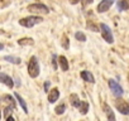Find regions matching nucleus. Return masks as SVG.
Masks as SVG:
<instances>
[{
  "label": "nucleus",
  "instance_id": "18",
  "mask_svg": "<svg viewBox=\"0 0 129 121\" xmlns=\"http://www.w3.org/2000/svg\"><path fill=\"white\" fill-rule=\"evenodd\" d=\"M75 37H76L77 40H81V42H85V40H86V35H85L82 32H77V33L75 34Z\"/></svg>",
  "mask_w": 129,
  "mask_h": 121
},
{
  "label": "nucleus",
  "instance_id": "20",
  "mask_svg": "<svg viewBox=\"0 0 129 121\" xmlns=\"http://www.w3.org/2000/svg\"><path fill=\"white\" fill-rule=\"evenodd\" d=\"M64 108H66V106H64V105H59V106H57L56 107V113L57 115H61V113H63L64 112Z\"/></svg>",
  "mask_w": 129,
  "mask_h": 121
},
{
  "label": "nucleus",
  "instance_id": "25",
  "mask_svg": "<svg viewBox=\"0 0 129 121\" xmlns=\"http://www.w3.org/2000/svg\"><path fill=\"white\" fill-rule=\"evenodd\" d=\"M7 121H15V120H14V117L9 116V117H7Z\"/></svg>",
  "mask_w": 129,
  "mask_h": 121
},
{
  "label": "nucleus",
  "instance_id": "17",
  "mask_svg": "<svg viewBox=\"0 0 129 121\" xmlns=\"http://www.w3.org/2000/svg\"><path fill=\"white\" fill-rule=\"evenodd\" d=\"M79 110H80V112H81L82 115H85V113L89 111V103H87L86 101H81V103H80V106H79Z\"/></svg>",
  "mask_w": 129,
  "mask_h": 121
},
{
  "label": "nucleus",
  "instance_id": "9",
  "mask_svg": "<svg viewBox=\"0 0 129 121\" xmlns=\"http://www.w3.org/2000/svg\"><path fill=\"white\" fill-rule=\"evenodd\" d=\"M58 97H59V91H58V88H52L51 91H49V95H48V101H49V103H54L57 100H58Z\"/></svg>",
  "mask_w": 129,
  "mask_h": 121
},
{
  "label": "nucleus",
  "instance_id": "8",
  "mask_svg": "<svg viewBox=\"0 0 129 121\" xmlns=\"http://www.w3.org/2000/svg\"><path fill=\"white\" fill-rule=\"evenodd\" d=\"M0 82L4 83V85H7L9 88H12V87L14 86V82H13L12 77H9L7 73H0Z\"/></svg>",
  "mask_w": 129,
  "mask_h": 121
},
{
  "label": "nucleus",
  "instance_id": "10",
  "mask_svg": "<svg viewBox=\"0 0 129 121\" xmlns=\"http://www.w3.org/2000/svg\"><path fill=\"white\" fill-rule=\"evenodd\" d=\"M58 63H59V67L63 72L69 71V62H67V58L64 55H59L58 57Z\"/></svg>",
  "mask_w": 129,
  "mask_h": 121
},
{
  "label": "nucleus",
  "instance_id": "16",
  "mask_svg": "<svg viewBox=\"0 0 129 121\" xmlns=\"http://www.w3.org/2000/svg\"><path fill=\"white\" fill-rule=\"evenodd\" d=\"M5 60H8V62L10 63H14V65H19L20 63V58L19 57H13V55H5L4 57Z\"/></svg>",
  "mask_w": 129,
  "mask_h": 121
},
{
  "label": "nucleus",
  "instance_id": "14",
  "mask_svg": "<svg viewBox=\"0 0 129 121\" xmlns=\"http://www.w3.org/2000/svg\"><path fill=\"white\" fill-rule=\"evenodd\" d=\"M19 45H33L34 44V40L32 38H22L18 40Z\"/></svg>",
  "mask_w": 129,
  "mask_h": 121
},
{
  "label": "nucleus",
  "instance_id": "27",
  "mask_svg": "<svg viewBox=\"0 0 129 121\" xmlns=\"http://www.w3.org/2000/svg\"><path fill=\"white\" fill-rule=\"evenodd\" d=\"M3 48H4V45H3V44H2V43H0V50H2V49H3Z\"/></svg>",
  "mask_w": 129,
  "mask_h": 121
},
{
  "label": "nucleus",
  "instance_id": "21",
  "mask_svg": "<svg viewBox=\"0 0 129 121\" xmlns=\"http://www.w3.org/2000/svg\"><path fill=\"white\" fill-rule=\"evenodd\" d=\"M62 45H63L64 48H69V43H67V37H66V35L62 37Z\"/></svg>",
  "mask_w": 129,
  "mask_h": 121
},
{
  "label": "nucleus",
  "instance_id": "28",
  "mask_svg": "<svg viewBox=\"0 0 129 121\" xmlns=\"http://www.w3.org/2000/svg\"><path fill=\"white\" fill-rule=\"evenodd\" d=\"M0 34H4V32H3V30H0Z\"/></svg>",
  "mask_w": 129,
  "mask_h": 121
},
{
  "label": "nucleus",
  "instance_id": "22",
  "mask_svg": "<svg viewBox=\"0 0 129 121\" xmlns=\"http://www.w3.org/2000/svg\"><path fill=\"white\" fill-rule=\"evenodd\" d=\"M13 108H14V107H12V106H10V107H7V108H5V111H4V115H5L7 117H9V115H10V112H12V110H13Z\"/></svg>",
  "mask_w": 129,
  "mask_h": 121
},
{
  "label": "nucleus",
  "instance_id": "1",
  "mask_svg": "<svg viewBox=\"0 0 129 121\" xmlns=\"http://www.w3.org/2000/svg\"><path fill=\"white\" fill-rule=\"evenodd\" d=\"M28 73L32 78H36L39 76V63L37 58L33 55L30 59H29V63H28Z\"/></svg>",
  "mask_w": 129,
  "mask_h": 121
},
{
  "label": "nucleus",
  "instance_id": "7",
  "mask_svg": "<svg viewBox=\"0 0 129 121\" xmlns=\"http://www.w3.org/2000/svg\"><path fill=\"white\" fill-rule=\"evenodd\" d=\"M115 0H101L100 4L98 5V12L99 13H105L110 9V7L114 4Z\"/></svg>",
  "mask_w": 129,
  "mask_h": 121
},
{
  "label": "nucleus",
  "instance_id": "23",
  "mask_svg": "<svg viewBox=\"0 0 129 121\" xmlns=\"http://www.w3.org/2000/svg\"><path fill=\"white\" fill-rule=\"evenodd\" d=\"M81 2H82V5L86 7V5H89V4L92 3V0H81Z\"/></svg>",
  "mask_w": 129,
  "mask_h": 121
},
{
  "label": "nucleus",
  "instance_id": "12",
  "mask_svg": "<svg viewBox=\"0 0 129 121\" xmlns=\"http://www.w3.org/2000/svg\"><path fill=\"white\" fill-rule=\"evenodd\" d=\"M81 77H82V80L86 81V82H90V83H94V82H95V78H94L92 73H90L89 71H82V72H81Z\"/></svg>",
  "mask_w": 129,
  "mask_h": 121
},
{
  "label": "nucleus",
  "instance_id": "24",
  "mask_svg": "<svg viewBox=\"0 0 129 121\" xmlns=\"http://www.w3.org/2000/svg\"><path fill=\"white\" fill-rule=\"evenodd\" d=\"M79 2H80V0H70V3H71V4H77Z\"/></svg>",
  "mask_w": 129,
  "mask_h": 121
},
{
  "label": "nucleus",
  "instance_id": "3",
  "mask_svg": "<svg viewBox=\"0 0 129 121\" xmlns=\"http://www.w3.org/2000/svg\"><path fill=\"white\" fill-rule=\"evenodd\" d=\"M28 10L32 13H36V14H48L49 13V9L44 4H38V3L28 5Z\"/></svg>",
  "mask_w": 129,
  "mask_h": 121
},
{
  "label": "nucleus",
  "instance_id": "19",
  "mask_svg": "<svg viewBox=\"0 0 129 121\" xmlns=\"http://www.w3.org/2000/svg\"><path fill=\"white\" fill-rule=\"evenodd\" d=\"M71 98L74 100V101H72V105H74L75 107H79V106H80V103H81V101L77 98V96H76V95H72V96H71Z\"/></svg>",
  "mask_w": 129,
  "mask_h": 121
},
{
  "label": "nucleus",
  "instance_id": "5",
  "mask_svg": "<svg viewBox=\"0 0 129 121\" xmlns=\"http://www.w3.org/2000/svg\"><path fill=\"white\" fill-rule=\"evenodd\" d=\"M115 106H116V110H118L120 113H123V115H129V103H128L125 100H121V98L116 100V101H115Z\"/></svg>",
  "mask_w": 129,
  "mask_h": 121
},
{
  "label": "nucleus",
  "instance_id": "2",
  "mask_svg": "<svg viewBox=\"0 0 129 121\" xmlns=\"http://www.w3.org/2000/svg\"><path fill=\"white\" fill-rule=\"evenodd\" d=\"M42 20H43V19H42L41 17H36V15H33V17H27V18L20 19V20H19V24L23 25V27H25V28H32V27L39 24Z\"/></svg>",
  "mask_w": 129,
  "mask_h": 121
},
{
  "label": "nucleus",
  "instance_id": "15",
  "mask_svg": "<svg viewBox=\"0 0 129 121\" xmlns=\"http://www.w3.org/2000/svg\"><path fill=\"white\" fill-rule=\"evenodd\" d=\"M14 96L17 97V100H18V102L20 103V106H22V108L24 110V112H25V113H28V108H27V105H25V102H24V100L22 98V96H20L19 93H17V92L14 93Z\"/></svg>",
  "mask_w": 129,
  "mask_h": 121
},
{
  "label": "nucleus",
  "instance_id": "4",
  "mask_svg": "<svg viewBox=\"0 0 129 121\" xmlns=\"http://www.w3.org/2000/svg\"><path fill=\"white\" fill-rule=\"evenodd\" d=\"M100 29H101V35L104 38V40H106L108 43H113L114 42V38H113V34H111V30L110 28L106 25V24H100Z\"/></svg>",
  "mask_w": 129,
  "mask_h": 121
},
{
  "label": "nucleus",
  "instance_id": "11",
  "mask_svg": "<svg viewBox=\"0 0 129 121\" xmlns=\"http://www.w3.org/2000/svg\"><path fill=\"white\" fill-rule=\"evenodd\" d=\"M103 108H104V112H105L106 116H108V120H109V121H115V115H114V112L111 111L110 106H109L108 103H104V105H103Z\"/></svg>",
  "mask_w": 129,
  "mask_h": 121
},
{
  "label": "nucleus",
  "instance_id": "26",
  "mask_svg": "<svg viewBox=\"0 0 129 121\" xmlns=\"http://www.w3.org/2000/svg\"><path fill=\"white\" fill-rule=\"evenodd\" d=\"M48 86H49V82H46V85H44V88H46V91L48 90Z\"/></svg>",
  "mask_w": 129,
  "mask_h": 121
},
{
  "label": "nucleus",
  "instance_id": "13",
  "mask_svg": "<svg viewBox=\"0 0 129 121\" xmlns=\"http://www.w3.org/2000/svg\"><path fill=\"white\" fill-rule=\"evenodd\" d=\"M128 8H129L128 0H118V9H119L120 12L128 10Z\"/></svg>",
  "mask_w": 129,
  "mask_h": 121
},
{
  "label": "nucleus",
  "instance_id": "6",
  "mask_svg": "<svg viewBox=\"0 0 129 121\" xmlns=\"http://www.w3.org/2000/svg\"><path fill=\"white\" fill-rule=\"evenodd\" d=\"M109 87H110V90L113 91V93L115 95V96H121L123 95V88H121V86L115 81V80H109Z\"/></svg>",
  "mask_w": 129,
  "mask_h": 121
}]
</instances>
